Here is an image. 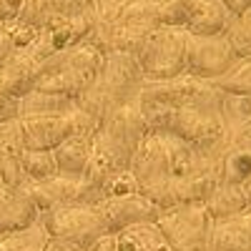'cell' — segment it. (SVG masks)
Instances as JSON below:
<instances>
[{"mask_svg":"<svg viewBox=\"0 0 251 251\" xmlns=\"http://www.w3.org/2000/svg\"><path fill=\"white\" fill-rule=\"evenodd\" d=\"M166 151H169L171 166V183H174V199L176 206L181 203H206L208 194L221 181L214 171V163L208 161L203 149L191 143H183L169 133H161Z\"/></svg>","mask_w":251,"mask_h":251,"instance_id":"cell-1","label":"cell"},{"mask_svg":"<svg viewBox=\"0 0 251 251\" xmlns=\"http://www.w3.org/2000/svg\"><path fill=\"white\" fill-rule=\"evenodd\" d=\"M128 171L138 186V194H143L156 208L176 206L174 199V183H171V166H169V151L161 133H146L138 149L133 151Z\"/></svg>","mask_w":251,"mask_h":251,"instance_id":"cell-2","label":"cell"},{"mask_svg":"<svg viewBox=\"0 0 251 251\" xmlns=\"http://www.w3.org/2000/svg\"><path fill=\"white\" fill-rule=\"evenodd\" d=\"M186 40L188 33L181 28L158 25L138 50V66L146 78L174 80L186 73Z\"/></svg>","mask_w":251,"mask_h":251,"instance_id":"cell-3","label":"cell"},{"mask_svg":"<svg viewBox=\"0 0 251 251\" xmlns=\"http://www.w3.org/2000/svg\"><path fill=\"white\" fill-rule=\"evenodd\" d=\"M171 251H208L214 219L203 203H181L161 211L156 219Z\"/></svg>","mask_w":251,"mask_h":251,"instance_id":"cell-4","label":"cell"},{"mask_svg":"<svg viewBox=\"0 0 251 251\" xmlns=\"http://www.w3.org/2000/svg\"><path fill=\"white\" fill-rule=\"evenodd\" d=\"M40 224L46 226L48 236L71 241L86 251H91L98 241L111 236L96 206H58L40 214Z\"/></svg>","mask_w":251,"mask_h":251,"instance_id":"cell-5","label":"cell"},{"mask_svg":"<svg viewBox=\"0 0 251 251\" xmlns=\"http://www.w3.org/2000/svg\"><path fill=\"white\" fill-rule=\"evenodd\" d=\"M224 118L221 111L214 106H181L163 116L156 133H169L183 143L206 149L221 138L224 133Z\"/></svg>","mask_w":251,"mask_h":251,"instance_id":"cell-6","label":"cell"},{"mask_svg":"<svg viewBox=\"0 0 251 251\" xmlns=\"http://www.w3.org/2000/svg\"><path fill=\"white\" fill-rule=\"evenodd\" d=\"M23 188L40 214L50 211L58 206H96L103 194L93 188L86 178H71V176H53L46 181H25Z\"/></svg>","mask_w":251,"mask_h":251,"instance_id":"cell-7","label":"cell"},{"mask_svg":"<svg viewBox=\"0 0 251 251\" xmlns=\"http://www.w3.org/2000/svg\"><path fill=\"white\" fill-rule=\"evenodd\" d=\"M236 55L226 35H188L186 40V73L199 80L214 83L234 68Z\"/></svg>","mask_w":251,"mask_h":251,"instance_id":"cell-8","label":"cell"},{"mask_svg":"<svg viewBox=\"0 0 251 251\" xmlns=\"http://www.w3.org/2000/svg\"><path fill=\"white\" fill-rule=\"evenodd\" d=\"M100 219L106 221L108 234H118L123 228L143 221H156L161 216V208H156L143 194H128V196H108L96 203Z\"/></svg>","mask_w":251,"mask_h":251,"instance_id":"cell-9","label":"cell"},{"mask_svg":"<svg viewBox=\"0 0 251 251\" xmlns=\"http://www.w3.org/2000/svg\"><path fill=\"white\" fill-rule=\"evenodd\" d=\"M38 219L40 211L23 186L0 183V236L23 231V228L33 226Z\"/></svg>","mask_w":251,"mask_h":251,"instance_id":"cell-10","label":"cell"},{"mask_svg":"<svg viewBox=\"0 0 251 251\" xmlns=\"http://www.w3.org/2000/svg\"><path fill=\"white\" fill-rule=\"evenodd\" d=\"M38 75H40V60H35L28 50H20L0 66V88L8 98L20 100L30 91H35Z\"/></svg>","mask_w":251,"mask_h":251,"instance_id":"cell-11","label":"cell"},{"mask_svg":"<svg viewBox=\"0 0 251 251\" xmlns=\"http://www.w3.org/2000/svg\"><path fill=\"white\" fill-rule=\"evenodd\" d=\"M208 251H251V208L239 216L214 221Z\"/></svg>","mask_w":251,"mask_h":251,"instance_id":"cell-12","label":"cell"},{"mask_svg":"<svg viewBox=\"0 0 251 251\" xmlns=\"http://www.w3.org/2000/svg\"><path fill=\"white\" fill-rule=\"evenodd\" d=\"M91 141H93V136L73 133L60 146H55L53 158H55V166H58L60 176H71V178L86 176L88 163H91Z\"/></svg>","mask_w":251,"mask_h":251,"instance_id":"cell-13","label":"cell"},{"mask_svg":"<svg viewBox=\"0 0 251 251\" xmlns=\"http://www.w3.org/2000/svg\"><path fill=\"white\" fill-rule=\"evenodd\" d=\"M203 206H206L208 216H211L214 221L239 216V214H244V211L251 208L244 186L241 183H231V181H219L214 186V191L208 194Z\"/></svg>","mask_w":251,"mask_h":251,"instance_id":"cell-14","label":"cell"},{"mask_svg":"<svg viewBox=\"0 0 251 251\" xmlns=\"http://www.w3.org/2000/svg\"><path fill=\"white\" fill-rule=\"evenodd\" d=\"M113 251H171V249L156 221H143L113 234Z\"/></svg>","mask_w":251,"mask_h":251,"instance_id":"cell-15","label":"cell"},{"mask_svg":"<svg viewBox=\"0 0 251 251\" xmlns=\"http://www.w3.org/2000/svg\"><path fill=\"white\" fill-rule=\"evenodd\" d=\"M231 13L224 8L221 0H199L196 13L188 23L186 33L188 35H203V38H211V35H224L228 23H231Z\"/></svg>","mask_w":251,"mask_h":251,"instance_id":"cell-16","label":"cell"},{"mask_svg":"<svg viewBox=\"0 0 251 251\" xmlns=\"http://www.w3.org/2000/svg\"><path fill=\"white\" fill-rule=\"evenodd\" d=\"M18 108H20V118H25V116H58V113L73 111L75 103L71 98H63V96L30 91L25 98L18 100Z\"/></svg>","mask_w":251,"mask_h":251,"instance_id":"cell-17","label":"cell"},{"mask_svg":"<svg viewBox=\"0 0 251 251\" xmlns=\"http://www.w3.org/2000/svg\"><path fill=\"white\" fill-rule=\"evenodd\" d=\"M214 86L226 96L251 98V58H241L239 63H234V68L214 80Z\"/></svg>","mask_w":251,"mask_h":251,"instance_id":"cell-18","label":"cell"},{"mask_svg":"<svg viewBox=\"0 0 251 251\" xmlns=\"http://www.w3.org/2000/svg\"><path fill=\"white\" fill-rule=\"evenodd\" d=\"M226 40L231 46L236 60L241 58H251V8L236 18H231V23L226 28Z\"/></svg>","mask_w":251,"mask_h":251,"instance_id":"cell-19","label":"cell"},{"mask_svg":"<svg viewBox=\"0 0 251 251\" xmlns=\"http://www.w3.org/2000/svg\"><path fill=\"white\" fill-rule=\"evenodd\" d=\"M196 5L199 0H166V3L158 5V23L186 30L196 13Z\"/></svg>","mask_w":251,"mask_h":251,"instance_id":"cell-20","label":"cell"},{"mask_svg":"<svg viewBox=\"0 0 251 251\" xmlns=\"http://www.w3.org/2000/svg\"><path fill=\"white\" fill-rule=\"evenodd\" d=\"M48 231L43 224H33L23 231H15L8 236H0V244H3V251H30V249H43L48 241Z\"/></svg>","mask_w":251,"mask_h":251,"instance_id":"cell-21","label":"cell"},{"mask_svg":"<svg viewBox=\"0 0 251 251\" xmlns=\"http://www.w3.org/2000/svg\"><path fill=\"white\" fill-rule=\"evenodd\" d=\"M23 174L28 181H46L58 176L53 151H23Z\"/></svg>","mask_w":251,"mask_h":251,"instance_id":"cell-22","label":"cell"},{"mask_svg":"<svg viewBox=\"0 0 251 251\" xmlns=\"http://www.w3.org/2000/svg\"><path fill=\"white\" fill-rule=\"evenodd\" d=\"M53 5H55V0H25L23 15H20L18 20L25 23V25H30V28H38V25H43L46 20L50 18Z\"/></svg>","mask_w":251,"mask_h":251,"instance_id":"cell-23","label":"cell"},{"mask_svg":"<svg viewBox=\"0 0 251 251\" xmlns=\"http://www.w3.org/2000/svg\"><path fill=\"white\" fill-rule=\"evenodd\" d=\"M15 53H20V48H18V43H15L13 33L8 30V25L3 23V28H0V66H3L5 60H10Z\"/></svg>","mask_w":251,"mask_h":251,"instance_id":"cell-24","label":"cell"},{"mask_svg":"<svg viewBox=\"0 0 251 251\" xmlns=\"http://www.w3.org/2000/svg\"><path fill=\"white\" fill-rule=\"evenodd\" d=\"M25 0H0V20L3 23H13L23 15Z\"/></svg>","mask_w":251,"mask_h":251,"instance_id":"cell-25","label":"cell"},{"mask_svg":"<svg viewBox=\"0 0 251 251\" xmlns=\"http://www.w3.org/2000/svg\"><path fill=\"white\" fill-rule=\"evenodd\" d=\"M20 118V108H18V100L15 98H8L0 88V123H10V121H18Z\"/></svg>","mask_w":251,"mask_h":251,"instance_id":"cell-26","label":"cell"},{"mask_svg":"<svg viewBox=\"0 0 251 251\" xmlns=\"http://www.w3.org/2000/svg\"><path fill=\"white\" fill-rule=\"evenodd\" d=\"M43 251H86V249H80V246H75V244H71V241H63V239H48L46 241V246H43Z\"/></svg>","mask_w":251,"mask_h":251,"instance_id":"cell-27","label":"cell"},{"mask_svg":"<svg viewBox=\"0 0 251 251\" xmlns=\"http://www.w3.org/2000/svg\"><path fill=\"white\" fill-rule=\"evenodd\" d=\"M221 3H224V8L231 13L234 18L241 15V13H246L251 8V0H221Z\"/></svg>","mask_w":251,"mask_h":251,"instance_id":"cell-28","label":"cell"},{"mask_svg":"<svg viewBox=\"0 0 251 251\" xmlns=\"http://www.w3.org/2000/svg\"><path fill=\"white\" fill-rule=\"evenodd\" d=\"M236 149H244V151H249V153H251V121L241 128L239 141H236Z\"/></svg>","mask_w":251,"mask_h":251,"instance_id":"cell-29","label":"cell"},{"mask_svg":"<svg viewBox=\"0 0 251 251\" xmlns=\"http://www.w3.org/2000/svg\"><path fill=\"white\" fill-rule=\"evenodd\" d=\"M91 251H113V236H106L103 241H98Z\"/></svg>","mask_w":251,"mask_h":251,"instance_id":"cell-30","label":"cell"},{"mask_svg":"<svg viewBox=\"0 0 251 251\" xmlns=\"http://www.w3.org/2000/svg\"><path fill=\"white\" fill-rule=\"evenodd\" d=\"M244 191H246V196H249V203H251V176L244 181Z\"/></svg>","mask_w":251,"mask_h":251,"instance_id":"cell-31","label":"cell"},{"mask_svg":"<svg viewBox=\"0 0 251 251\" xmlns=\"http://www.w3.org/2000/svg\"><path fill=\"white\" fill-rule=\"evenodd\" d=\"M30 251H43V249H30Z\"/></svg>","mask_w":251,"mask_h":251,"instance_id":"cell-32","label":"cell"},{"mask_svg":"<svg viewBox=\"0 0 251 251\" xmlns=\"http://www.w3.org/2000/svg\"><path fill=\"white\" fill-rule=\"evenodd\" d=\"M0 28H3V20H0Z\"/></svg>","mask_w":251,"mask_h":251,"instance_id":"cell-33","label":"cell"},{"mask_svg":"<svg viewBox=\"0 0 251 251\" xmlns=\"http://www.w3.org/2000/svg\"><path fill=\"white\" fill-rule=\"evenodd\" d=\"M0 251H3V244H0Z\"/></svg>","mask_w":251,"mask_h":251,"instance_id":"cell-34","label":"cell"}]
</instances>
